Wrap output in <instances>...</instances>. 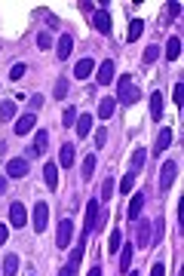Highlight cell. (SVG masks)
<instances>
[{
	"mask_svg": "<svg viewBox=\"0 0 184 276\" xmlns=\"http://www.w3.org/2000/svg\"><path fill=\"white\" fill-rule=\"evenodd\" d=\"M138 98H141V89L135 86V80H132V77H120V83H117V98H114V101H120L123 107H132Z\"/></svg>",
	"mask_w": 184,
	"mask_h": 276,
	"instance_id": "cell-1",
	"label": "cell"
},
{
	"mask_svg": "<svg viewBox=\"0 0 184 276\" xmlns=\"http://www.w3.org/2000/svg\"><path fill=\"white\" fill-rule=\"evenodd\" d=\"M98 218H101V199H89V206H86V224H83V236H89L92 230L98 227Z\"/></svg>",
	"mask_w": 184,
	"mask_h": 276,
	"instance_id": "cell-2",
	"label": "cell"
},
{
	"mask_svg": "<svg viewBox=\"0 0 184 276\" xmlns=\"http://www.w3.org/2000/svg\"><path fill=\"white\" fill-rule=\"evenodd\" d=\"M71 236H74V221H71V218H62L59 227H55V246H59V249H68V246H71Z\"/></svg>",
	"mask_w": 184,
	"mask_h": 276,
	"instance_id": "cell-3",
	"label": "cell"
},
{
	"mask_svg": "<svg viewBox=\"0 0 184 276\" xmlns=\"http://www.w3.org/2000/svg\"><path fill=\"white\" fill-rule=\"evenodd\" d=\"M46 227H49V206H46V202H37V206H34V230L43 233Z\"/></svg>",
	"mask_w": 184,
	"mask_h": 276,
	"instance_id": "cell-4",
	"label": "cell"
},
{
	"mask_svg": "<svg viewBox=\"0 0 184 276\" xmlns=\"http://www.w3.org/2000/svg\"><path fill=\"white\" fill-rule=\"evenodd\" d=\"M71 52H74V37H71V34H62V37H59V46H55V59H59V62H68Z\"/></svg>",
	"mask_w": 184,
	"mask_h": 276,
	"instance_id": "cell-5",
	"label": "cell"
},
{
	"mask_svg": "<svg viewBox=\"0 0 184 276\" xmlns=\"http://www.w3.org/2000/svg\"><path fill=\"white\" fill-rule=\"evenodd\" d=\"M175 175H178V166L175 163H163V169H160V190H169Z\"/></svg>",
	"mask_w": 184,
	"mask_h": 276,
	"instance_id": "cell-6",
	"label": "cell"
},
{
	"mask_svg": "<svg viewBox=\"0 0 184 276\" xmlns=\"http://www.w3.org/2000/svg\"><path fill=\"white\" fill-rule=\"evenodd\" d=\"M28 172H31L28 160H9V163H6V175H9V178H25Z\"/></svg>",
	"mask_w": 184,
	"mask_h": 276,
	"instance_id": "cell-7",
	"label": "cell"
},
{
	"mask_svg": "<svg viewBox=\"0 0 184 276\" xmlns=\"http://www.w3.org/2000/svg\"><path fill=\"white\" fill-rule=\"evenodd\" d=\"M25 221H28L25 206H22V202H12V206H9V224L12 227H25Z\"/></svg>",
	"mask_w": 184,
	"mask_h": 276,
	"instance_id": "cell-8",
	"label": "cell"
},
{
	"mask_svg": "<svg viewBox=\"0 0 184 276\" xmlns=\"http://www.w3.org/2000/svg\"><path fill=\"white\" fill-rule=\"evenodd\" d=\"M92 71H95V59H80L77 65H74V77H77V80H86Z\"/></svg>",
	"mask_w": 184,
	"mask_h": 276,
	"instance_id": "cell-9",
	"label": "cell"
},
{
	"mask_svg": "<svg viewBox=\"0 0 184 276\" xmlns=\"http://www.w3.org/2000/svg\"><path fill=\"white\" fill-rule=\"evenodd\" d=\"M144 202H147V196H144V193H135L132 199H129V221H138V218H141Z\"/></svg>",
	"mask_w": 184,
	"mask_h": 276,
	"instance_id": "cell-10",
	"label": "cell"
},
{
	"mask_svg": "<svg viewBox=\"0 0 184 276\" xmlns=\"http://www.w3.org/2000/svg\"><path fill=\"white\" fill-rule=\"evenodd\" d=\"M46 147H49V132H46V129H37V135H34V157H43Z\"/></svg>",
	"mask_w": 184,
	"mask_h": 276,
	"instance_id": "cell-11",
	"label": "cell"
},
{
	"mask_svg": "<svg viewBox=\"0 0 184 276\" xmlns=\"http://www.w3.org/2000/svg\"><path fill=\"white\" fill-rule=\"evenodd\" d=\"M169 144H172V129H160V135L154 141V154H166V151H169Z\"/></svg>",
	"mask_w": 184,
	"mask_h": 276,
	"instance_id": "cell-12",
	"label": "cell"
},
{
	"mask_svg": "<svg viewBox=\"0 0 184 276\" xmlns=\"http://www.w3.org/2000/svg\"><path fill=\"white\" fill-rule=\"evenodd\" d=\"M43 181H46L49 190L59 187V166H55V163H46V166H43Z\"/></svg>",
	"mask_w": 184,
	"mask_h": 276,
	"instance_id": "cell-13",
	"label": "cell"
},
{
	"mask_svg": "<svg viewBox=\"0 0 184 276\" xmlns=\"http://www.w3.org/2000/svg\"><path fill=\"white\" fill-rule=\"evenodd\" d=\"M151 233H154V224H151V221H138V249H147V246H151Z\"/></svg>",
	"mask_w": 184,
	"mask_h": 276,
	"instance_id": "cell-14",
	"label": "cell"
},
{
	"mask_svg": "<svg viewBox=\"0 0 184 276\" xmlns=\"http://www.w3.org/2000/svg\"><path fill=\"white\" fill-rule=\"evenodd\" d=\"M92 25H95L98 34H110V15H107V9H98L95 15H92Z\"/></svg>",
	"mask_w": 184,
	"mask_h": 276,
	"instance_id": "cell-15",
	"label": "cell"
},
{
	"mask_svg": "<svg viewBox=\"0 0 184 276\" xmlns=\"http://www.w3.org/2000/svg\"><path fill=\"white\" fill-rule=\"evenodd\" d=\"M34 123H37V120H34V114H22V117L15 120V135H22V138H25L31 129H34Z\"/></svg>",
	"mask_w": 184,
	"mask_h": 276,
	"instance_id": "cell-16",
	"label": "cell"
},
{
	"mask_svg": "<svg viewBox=\"0 0 184 276\" xmlns=\"http://www.w3.org/2000/svg\"><path fill=\"white\" fill-rule=\"evenodd\" d=\"M68 89H71V80L68 77H59V80H55V86H52V98L55 101H65L68 98Z\"/></svg>",
	"mask_w": 184,
	"mask_h": 276,
	"instance_id": "cell-17",
	"label": "cell"
},
{
	"mask_svg": "<svg viewBox=\"0 0 184 276\" xmlns=\"http://www.w3.org/2000/svg\"><path fill=\"white\" fill-rule=\"evenodd\" d=\"M83 249H86V236L80 233V243L74 246V252H71V258H68V267H74V270H77V264L83 261Z\"/></svg>",
	"mask_w": 184,
	"mask_h": 276,
	"instance_id": "cell-18",
	"label": "cell"
},
{
	"mask_svg": "<svg viewBox=\"0 0 184 276\" xmlns=\"http://www.w3.org/2000/svg\"><path fill=\"white\" fill-rule=\"evenodd\" d=\"M95 163H98V154H86V160H83V166H80L83 181H89L92 175H95Z\"/></svg>",
	"mask_w": 184,
	"mask_h": 276,
	"instance_id": "cell-19",
	"label": "cell"
},
{
	"mask_svg": "<svg viewBox=\"0 0 184 276\" xmlns=\"http://www.w3.org/2000/svg\"><path fill=\"white\" fill-rule=\"evenodd\" d=\"M166 59H169V62L181 59V40H178V37H169V43H166Z\"/></svg>",
	"mask_w": 184,
	"mask_h": 276,
	"instance_id": "cell-20",
	"label": "cell"
},
{
	"mask_svg": "<svg viewBox=\"0 0 184 276\" xmlns=\"http://www.w3.org/2000/svg\"><path fill=\"white\" fill-rule=\"evenodd\" d=\"M110 80H114V62L104 59V62L98 65V83H110Z\"/></svg>",
	"mask_w": 184,
	"mask_h": 276,
	"instance_id": "cell-21",
	"label": "cell"
},
{
	"mask_svg": "<svg viewBox=\"0 0 184 276\" xmlns=\"http://www.w3.org/2000/svg\"><path fill=\"white\" fill-rule=\"evenodd\" d=\"M92 132V117L89 114H80L77 117V138H86Z\"/></svg>",
	"mask_w": 184,
	"mask_h": 276,
	"instance_id": "cell-22",
	"label": "cell"
},
{
	"mask_svg": "<svg viewBox=\"0 0 184 276\" xmlns=\"http://www.w3.org/2000/svg\"><path fill=\"white\" fill-rule=\"evenodd\" d=\"M59 163L65 166V169H71V166H74V144H62V151H59Z\"/></svg>",
	"mask_w": 184,
	"mask_h": 276,
	"instance_id": "cell-23",
	"label": "cell"
},
{
	"mask_svg": "<svg viewBox=\"0 0 184 276\" xmlns=\"http://www.w3.org/2000/svg\"><path fill=\"white\" fill-rule=\"evenodd\" d=\"M129 267H132V246H123V252H120V273L126 276Z\"/></svg>",
	"mask_w": 184,
	"mask_h": 276,
	"instance_id": "cell-24",
	"label": "cell"
},
{
	"mask_svg": "<svg viewBox=\"0 0 184 276\" xmlns=\"http://www.w3.org/2000/svg\"><path fill=\"white\" fill-rule=\"evenodd\" d=\"M114 107H117L114 98H101V101H98V120H107L110 114H114Z\"/></svg>",
	"mask_w": 184,
	"mask_h": 276,
	"instance_id": "cell-25",
	"label": "cell"
},
{
	"mask_svg": "<svg viewBox=\"0 0 184 276\" xmlns=\"http://www.w3.org/2000/svg\"><path fill=\"white\" fill-rule=\"evenodd\" d=\"M141 31H144V22L141 18H132V22H129V31H126V40H138Z\"/></svg>",
	"mask_w": 184,
	"mask_h": 276,
	"instance_id": "cell-26",
	"label": "cell"
},
{
	"mask_svg": "<svg viewBox=\"0 0 184 276\" xmlns=\"http://www.w3.org/2000/svg\"><path fill=\"white\" fill-rule=\"evenodd\" d=\"M151 117L154 120L163 117V95H160V92H151Z\"/></svg>",
	"mask_w": 184,
	"mask_h": 276,
	"instance_id": "cell-27",
	"label": "cell"
},
{
	"mask_svg": "<svg viewBox=\"0 0 184 276\" xmlns=\"http://www.w3.org/2000/svg\"><path fill=\"white\" fill-rule=\"evenodd\" d=\"M18 270V255H6L3 258V276H15Z\"/></svg>",
	"mask_w": 184,
	"mask_h": 276,
	"instance_id": "cell-28",
	"label": "cell"
},
{
	"mask_svg": "<svg viewBox=\"0 0 184 276\" xmlns=\"http://www.w3.org/2000/svg\"><path fill=\"white\" fill-rule=\"evenodd\" d=\"M157 59H160V46H147V49L141 52V62H144V65H154Z\"/></svg>",
	"mask_w": 184,
	"mask_h": 276,
	"instance_id": "cell-29",
	"label": "cell"
},
{
	"mask_svg": "<svg viewBox=\"0 0 184 276\" xmlns=\"http://www.w3.org/2000/svg\"><path fill=\"white\" fill-rule=\"evenodd\" d=\"M15 117V101H0V120H12Z\"/></svg>",
	"mask_w": 184,
	"mask_h": 276,
	"instance_id": "cell-30",
	"label": "cell"
},
{
	"mask_svg": "<svg viewBox=\"0 0 184 276\" xmlns=\"http://www.w3.org/2000/svg\"><path fill=\"white\" fill-rule=\"evenodd\" d=\"M144 163H147V151H144V147H138V151L132 154V172H138Z\"/></svg>",
	"mask_w": 184,
	"mask_h": 276,
	"instance_id": "cell-31",
	"label": "cell"
},
{
	"mask_svg": "<svg viewBox=\"0 0 184 276\" xmlns=\"http://www.w3.org/2000/svg\"><path fill=\"white\" fill-rule=\"evenodd\" d=\"M151 224H154V233H151V246H154V243H160V239H163V227H166V221H163V218H157V221H151Z\"/></svg>",
	"mask_w": 184,
	"mask_h": 276,
	"instance_id": "cell-32",
	"label": "cell"
},
{
	"mask_svg": "<svg viewBox=\"0 0 184 276\" xmlns=\"http://www.w3.org/2000/svg\"><path fill=\"white\" fill-rule=\"evenodd\" d=\"M120 243H123V230L117 227L114 233H110V239H107V249H110V252H120Z\"/></svg>",
	"mask_w": 184,
	"mask_h": 276,
	"instance_id": "cell-33",
	"label": "cell"
},
{
	"mask_svg": "<svg viewBox=\"0 0 184 276\" xmlns=\"http://www.w3.org/2000/svg\"><path fill=\"white\" fill-rule=\"evenodd\" d=\"M110 196H114V178H104L101 181V202H107Z\"/></svg>",
	"mask_w": 184,
	"mask_h": 276,
	"instance_id": "cell-34",
	"label": "cell"
},
{
	"mask_svg": "<svg viewBox=\"0 0 184 276\" xmlns=\"http://www.w3.org/2000/svg\"><path fill=\"white\" fill-rule=\"evenodd\" d=\"M132 184H135V172L123 175V181H120V193H129V190H132Z\"/></svg>",
	"mask_w": 184,
	"mask_h": 276,
	"instance_id": "cell-35",
	"label": "cell"
},
{
	"mask_svg": "<svg viewBox=\"0 0 184 276\" xmlns=\"http://www.w3.org/2000/svg\"><path fill=\"white\" fill-rule=\"evenodd\" d=\"M37 46H40V49H49V46H52V34H49V31H40V34H37Z\"/></svg>",
	"mask_w": 184,
	"mask_h": 276,
	"instance_id": "cell-36",
	"label": "cell"
},
{
	"mask_svg": "<svg viewBox=\"0 0 184 276\" xmlns=\"http://www.w3.org/2000/svg\"><path fill=\"white\" fill-rule=\"evenodd\" d=\"M25 77V65H12V71H9V80H22Z\"/></svg>",
	"mask_w": 184,
	"mask_h": 276,
	"instance_id": "cell-37",
	"label": "cell"
},
{
	"mask_svg": "<svg viewBox=\"0 0 184 276\" xmlns=\"http://www.w3.org/2000/svg\"><path fill=\"white\" fill-rule=\"evenodd\" d=\"M104 141H107V132H104V129H98V132H95V154L104 147Z\"/></svg>",
	"mask_w": 184,
	"mask_h": 276,
	"instance_id": "cell-38",
	"label": "cell"
},
{
	"mask_svg": "<svg viewBox=\"0 0 184 276\" xmlns=\"http://www.w3.org/2000/svg\"><path fill=\"white\" fill-rule=\"evenodd\" d=\"M74 120H77V110L68 107V110H65V117H62V123H65V126H74Z\"/></svg>",
	"mask_w": 184,
	"mask_h": 276,
	"instance_id": "cell-39",
	"label": "cell"
},
{
	"mask_svg": "<svg viewBox=\"0 0 184 276\" xmlns=\"http://www.w3.org/2000/svg\"><path fill=\"white\" fill-rule=\"evenodd\" d=\"M172 98H175V104H181V101H184V83H175V92H172Z\"/></svg>",
	"mask_w": 184,
	"mask_h": 276,
	"instance_id": "cell-40",
	"label": "cell"
},
{
	"mask_svg": "<svg viewBox=\"0 0 184 276\" xmlns=\"http://www.w3.org/2000/svg\"><path fill=\"white\" fill-rule=\"evenodd\" d=\"M40 107H43V95L37 92V95H31V114H34V110H40Z\"/></svg>",
	"mask_w": 184,
	"mask_h": 276,
	"instance_id": "cell-41",
	"label": "cell"
},
{
	"mask_svg": "<svg viewBox=\"0 0 184 276\" xmlns=\"http://www.w3.org/2000/svg\"><path fill=\"white\" fill-rule=\"evenodd\" d=\"M151 276H166V267H163V264H160V261H157V264H154V267H151Z\"/></svg>",
	"mask_w": 184,
	"mask_h": 276,
	"instance_id": "cell-42",
	"label": "cell"
},
{
	"mask_svg": "<svg viewBox=\"0 0 184 276\" xmlns=\"http://www.w3.org/2000/svg\"><path fill=\"white\" fill-rule=\"evenodd\" d=\"M6 239H9V227H6V224H0V246H3Z\"/></svg>",
	"mask_w": 184,
	"mask_h": 276,
	"instance_id": "cell-43",
	"label": "cell"
},
{
	"mask_svg": "<svg viewBox=\"0 0 184 276\" xmlns=\"http://www.w3.org/2000/svg\"><path fill=\"white\" fill-rule=\"evenodd\" d=\"M169 15L178 18V15H181V3H169Z\"/></svg>",
	"mask_w": 184,
	"mask_h": 276,
	"instance_id": "cell-44",
	"label": "cell"
},
{
	"mask_svg": "<svg viewBox=\"0 0 184 276\" xmlns=\"http://www.w3.org/2000/svg\"><path fill=\"white\" fill-rule=\"evenodd\" d=\"M74 273H77L74 267H65V270H59V276H74Z\"/></svg>",
	"mask_w": 184,
	"mask_h": 276,
	"instance_id": "cell-45",
	"label": "cell"
},
{
	"mask_svg": "<svg viewBox=\"0 0 184 276\" xmlns=\"http://www.w3.org/2000/svg\"><path fill=\"white\" fill-rule=\"evenodd\" d=\"M86 276H101V267H98V264H95V267H92V270H89V273H86Z\"/></svg>",
	"mask_w": 184,
	"mask_h": 276,
	"instance_id": "cell-46",
	"label": "cell"
},
{
	"mask_svg": "<svg viewBox=\"0 0 184 276\" xmlns=\"http://www.w3.org/2000/svg\"><path fill=\"white\" fill-rule=\"evenodd\" d=\"M6 193V178H0V196Z\"/></svg>",
	"mask_w": 184,
	"mask_h": 276,
	"instance_id": "cell-47",
	"label": "cell"
},
{
	"mask_svg": "<svg viewBox=\"0 0 184 276\" xmlns=\"http://www.w3.org/2000/svg\"><path fill=\"white\" fill-rule=\"evenodd\" d=\"M126 276H138V273H132V270H129V273H126Z\"/></svg>",
	"mask_w": 184,
	"mask_h": 276,
	"instance_id": "cell-48",
	"label": "cell"
}]
</instances>
